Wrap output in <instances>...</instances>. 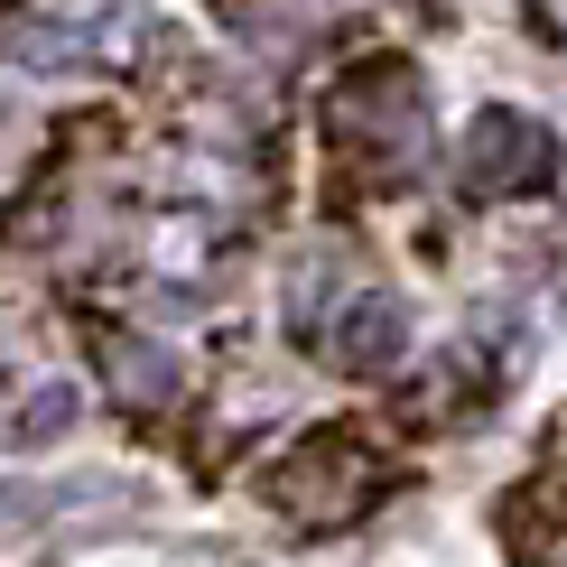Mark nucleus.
Returning <instances> with one entry per match:
<instances>
[{"instance_id": "obj_1", "label": "nucleus", "mask_w": 567, "mask_h": 567, "mask_svg": "<svg viewBox=\"0 0 567 567\" xmlns=\"http://www.w3.org/2000/svg\"><path fill=\"white\" fill-rule=\"evenodd\" d=\"M456 177L465 196H530L558 177V140L530 112H475V131L456 140Z\"/></svg>"}, {"instance_id": "obj_2", "label": "nucleus", "mask_w": 567, "mask_h": 567, "mask_svg": "<svg viewBox=\"0 0 567 567\" xmlns=\"http://www.w3.org/2000/svg\"><path fill=\"white\" fill-rule=\"evenodd\" d=\"M400 344H410V317H400L391 289H353L336 317V372H391Z\"/></svg>"}, {"instance_id": "obj_4", "label": "nucleus", "mask_w": 567, "mask_h": 567, "mask_svg": "<svg viewBox=\"0 0 567 567\" xmlns=\"http://www.w3.org/2000/svg\"><path fill=\"white\" fill-rule=\"evenodd\" d=\"M112 382H122V400H168V391H177V363H168L158 344H122Z\"/></svg>"}, {"instance_id": "obj_3", "label": "nucleus", "mask_w": 567, "mask_h": 567, "mask_svg": "<svg viewBox=\"0 0 567 567\" xmlns=\"http://www.w3.org/2000/svg\"><path fill=\"white\" fill-rule=\"evenodd\" d=\"M93 29H103V19H84V10H65V19H10V38H19V56H29L38 75H56V65H75Z\"/></svg>"}]
</instances>
